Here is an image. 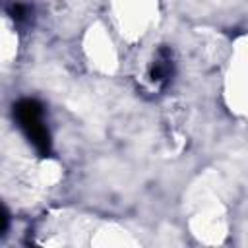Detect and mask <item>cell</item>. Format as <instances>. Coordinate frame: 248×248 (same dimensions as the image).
Masks as SVG:
<instances>
[{
    "instance_id": "obj_1",
    "label": "cell",
    "mask_w": 248,
    "mask_h": 248,
    "mask_svg": "<svg viewBox=\"0 0 248 248\" xmlns=\"http://www.w3.org/2000/svg\"><path fill=\"white\" fill-rule=\"evenodd\" d=\"M14 116L19 122V128L33 143L41 157L50 155V134L43 124V107L35 99H21L14 105Z\"/></svg>"
},
{
    "instance_id": "obj_2",
    "label": "cell",
    "mask_w": 248,
    "mask_h": 248,
    "mask_svg": "<svg viewBox=\"0 0 248 248\" xmlns=\"http://www.w3.org/2000/svg\"><path fill=\"white\" fill-rule=\"evenodd\" d=\"M170 74H172V62H170V56H167V52L163 50L151 68V79L157 83H163L170 78Z\"/></svg>"
},
{
    "instance_id": "obj_3",
    "label": "cell",
    "mask_w": 248,
    "mask_h": 248,
    "mask_svg": "<svg viewBox=\"0 0 248 248\" xmlns=\"http://www.w3.org/2000/svg\"><path fill=\"white\" fill-rule=\"evenodd\" d=\"M10 14H12V17L14 19H23L25 16H27V8L23 6V4H16V6H12V10H10Z\"/></svg>"
},
{
    "instance_id": "obj_4",
    "label": "cell",
    "mask_w": 248,
    "mask_h": 248,
    "mask_svg": "<svg viewBox=\"0 0 248 248\" xmlns=\"http://www.w3.org/2000/svg\"><path fill=\"white\" fill-rule=\"evenodd\" d=\"M8 223H10V217H8V213H6V209L0 205V234L8 229Z\"/></svg>"
}]
</instances>
